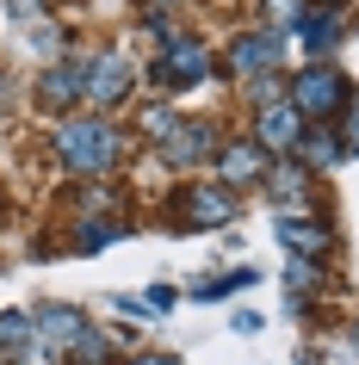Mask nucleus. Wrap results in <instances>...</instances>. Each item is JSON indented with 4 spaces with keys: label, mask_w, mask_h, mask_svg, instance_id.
Masks as SVG:
<instances>
[{
    "label": "nucleus",
    "mask_w": 359,
    "mask_h": 365,
    "mask_svg": "<svg viewBox=\"0 0 359 365\" xmlns=\"http://www.w3.org/2000/svg\"><path fill=\"white\" fill-rule=\"evenodd\" d=\"M56 155H69L81 173H99V168H112V161H118V136H112V124L81 118V124L56 130Z\"/></svg>",
    "instance_id": "f257e3e1"
},
{
    "label": "nucleus",
    "mask_w": 359,
    "mask_h": 365,
    "mask_svg": "<svg viewBox=\"0 0 359 365\" xmlns=\"http://www.w3.org/2000/svg\"><path fill=\"white\" fill-rule=\"evenodd\" d=\"M340 99H347V81H340L335 68H322V62H316V68H303V81H298V106H303L310 118H335V112H340Z\"/></svg>",
    "instance_id": "f03ea898"
},
{
    "label": "nucleus",
    "mask_w": 359,
    "mask_h": 365,
    "mask_svg": "<svg viewBox=\"0 0 359 365\" xmlns=\"http://www.w3.org/2000/svg\"><path fill=\"white\" fill-rule=\"evenodd\" d=\"M155 81H168V87H192V81H205V50H198V43H173V56L155 62Z\"/></svg>",
    "instance_id": "7ed1b4c3"
},
{
    "label": "nucleus",
    "mask_w": 359,
    "mask_h": 365,
    "mask_svg": "<svg viewBox=\"0 0 359 365\" xmlns=\"http://www.w3.org/2000/svg\"><path fill=\"white\" fill-rule=\"evenodd\" d=\"M87 87H93V99H99V106H112V99H124V93H131V68H124L118 56H106V62H93Z\"/></svg>",
    "instance_id": "20e7f679"
},
{
    "label": "nucleus",
    "mask_w": 359,
    "mask_h": 365,
    "mask_svg": "<svg viewBox=\"0 0 359 365\" xmlns=\"http://www.w3.org/2000/svg\"><path fill=\"white\" fill-rule=\"evenodd\" d=\"M44 341L69 353V346H81V341H87V322H81L75 309H44Z\"/></svg>",
    "instance_id": "39448f33"
},
{
    "label": "nucleus",
    "mask_w": 359,
    "mask_h": 365,
    "mask_svg": "<svg viewBox=\"0 0 359 365\" xmlns=\"http://www.w3.org/2000/svg\"><path fill=\"white\" fill-rule=\"evenodd\" d=\"M261 173H266V149H254V143H236V149L223 155V180H229V186L261 180Z\"/></svg>",
    "instance_id": "423d86ee"
},
{
    "label": "nucleus",
    "mask_w": 359,
    "mask_h": 365,
    "mask_svg": "<svg viewBox=\"0 0 359 365\" xmlns=\"http://www.w3.org/2000/svg\"><path fill=\"white\" fill-rule=\"evenodd\" d=\"M81 81H87L81 68H50V75H44V87H38V99H44V106H69V99L81 93Z\"/></svg>",
    "instance_id": "0eeeda50"
},
{
    "label": "nucleus",
    "mask_w": 359,
    "mask_h": 365,
    "mask_svg": "<svg viewBox=\"0 0 359 365\" xmlns=\"http://www.w3.org/2000/svg\"><path fill=\"white\" fill-rule=\"evenodd\" d=\"M229 217V192H186V223H223Z\"/></svg>",
    "instance_id": "6e6552de"
},
{
    "label": "nucleus",
    "mask_w": 359,
    "mask_h": 365,
    "mask_svg": "<svg viewBox=\"0 0 359 365\" xmlns=\"http://www.w3.org/2000/svg\"><path fill=\"white\" fill-rule=\"evenodd\" d=\"M279 235H285V242H291V248H335V235H328V230H322V223H298V217H285V223H279Z\"/></svg>",
    "instance_id": "1a4fd4ad"
},
{
    "label": "nucleus",
    "mask_w": 359,
    "mask_h": 365,
    "mask_svg": "<svg viewBox=\"0 0 359 365\" xmlns=\"http://www.w3.org/2000/svg\"><path fill=\"white\" fill-rule=\"evenodd\" d=\"M205 149H211V130H205V124H192V130H180L168 143V161H173V168H192V155H205Z\"/></svg>",
    "instance_id": "9d476101"
},
{
    "label": "nucleus",
    "mask_w": 359,
    "mask_h": 365,
    "mask_svg": "<svg viewBox=\"0 0 359 365\" xmlns=\"http://www.w3.org/2000/svg\"><path fill=\"white\" fill-rule=\"evenodd\" d=\"M236 68H248V75H261V68H273V38H242L236 50Z\"/></svg>",
    "instance_id": "9b49d317"
},
{
    "label": "nucleus",
    "mask_w": 359,
    "mask_h": 365,
    "mask_svg": "<svg viewBox=\"0 0 359 365\" xmlns=\"http://www.w3.org/2000/svg\"><path fill=\"white\" fill-rule=\"evenodd\" d=\"M291 136H298V112H291V106H273V112L261 118V149L266 143H291Z\"/></svg>",
    "instance_id": "f8f14e48"
},
{
    "label": "nucleus",
    "mask_w": 359,
    "mask_h": 365,
    "mask_svg": "<svg viewBox=\"0 0 359 365\" xmlns=\"http://www.w3.org/2000/svg\"><path fill=\"white\" fill-rule=\"evenodd\" d=\"M303 155H310L316 168H335V161H340V136H328V130H303Z\"/></svg>",
    "instance_id": "ddd939ff"
},
{
    "label": "nucleus",
    "mask_w": 359,
    "mask_h": 365,
    "mask_svg": "<svg viewBox=\"0 0 359 365\" xmlns=\"http://www.w3.org/2000/svg\"><path fill=\"white\" fill-rule=\"evenodd\" d=\"M25 334V316H0V341H19Z\"/></svg>",
    "instance_id": "4468645a"
},
{
    "label": "nucleus",
    "mask_w": 359,
    "mask_h": 365,
    "mask_svg": "<svg viewBox=\"0 0 359 365\" xmlns=\"http://www.w3.org/2000/svg\"><path fill=\"white\" fill-rule=\"evenodd\" d=\"M273 19H279V25H291V19H298V0H273Z\"/></svg>",
    "instance_id": "2eb2a0df"
},
{
    "label": "nucleus",
    "mask_w": 359,
    "mask_h": 365,
    "mask_svg": "<svg viewBox=\"0 0 359 365\" xmlns=\"http://www.w3.org/2000/svg\"><path fill=\"white\" fill-rule=\"evenodd\" d=\"M353 149H359V112H353Z\"/></svg>",
    "instance_id": "dca6fc26"
},
{
    "label": "nucleus",
    "mask_w": 359,
    "mask_h": 365,
    "mask_svg": "<svg viewBox=\"0 0 359 365\" xmlns=\"http://www.w3.org/2000/svg\"><path fill=\"white\" fill-rule=\"evenodd\" d=\"M143 365H168V359H143Z\"/></svg>",
    "instance_id": "f3484780"
}]
</instances>
